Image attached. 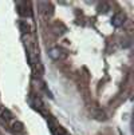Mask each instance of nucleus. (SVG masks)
Here are the masks:
<instances>
[{"instance_id":"7","label":"nucleus","mask_w":134,"mask_h":135,"mask_svg":"<svg viewBox=\"0 0 134 135\" xmlns=\"http://www.w3.org/2000/svg\"><path fill=\"white\" fill-rule=\"evenodd\" d=\"M109 9H110V6H109L107 3L103 2V3H99V4H98V11H99V12H103V13H105V12H107Z\"/></svg>"},{"instance_id":"3","label":"nucleus","mask_w":134,"mask_h":135,"mask_svg":"<svg viewBox=\"0 0 134 135\" xmlns=\"http://www.w3.org/2000/svg\"><path fill=\"white\" fill-rule=\"evenodd\" d=\"M123 16L121 15V13H117V15H114L113 16V19H111V24L114 26V27H121L122 24H123Z\"/></svg>"},{"instance_id":"4","label":"nucleus","mask_w":134,"mask_h":135,"mask_svg":"<svg viewBox=\"0 0 134 135\" xmlns=\"http://www.w3.org/2000/svg\"><path fill=\"white\" fill-rule=\"evenodd\" d=\"M26 4L24 3H17V12L19 15H22V16H27V15H31L30 11H26Z\"/></svg>"},{"instance_id":"1","label":"nucleus","mask_w":134,"mask_h":135,"mask_svg":"<svg viewBox=\"0 0 134 135\" xmlns=\"http://www.w3.org/2000/svg\"><path fill=\"white\" fill-rule=\"evenodd\" d=\"M48 126H50V130H51L52 135H68L61 126H58L55 123V120L51 119V118H48Z\"/></svg>"},{"instance_id":"2","label":"nucleus","mask_w":134,"mask_h":135,"mask_svg":"<svg viewBox=\"0 0 134 135\" xmlns=\"http://www.w3.org/2000/svg\"><path fill=\"white\" fill-rule=\"evenodd\" d=\"M0 120L3 123H8V122L12 120V114L10 112V110H7V108L0 110Z\"/></svg>"},{"instance_id":"8","label":"nucleus","mask_w":134,"mask_h":135,"mask_svg":"<svg viewBox=\"0 0 134 135\" xmlns=\"http://www.w3.org/2000/svg\"><path fill=\"white\" fill-rule=\"evenodd\" d=\"M19 28H20V31L22 32H28V30H30V27H28V24L26 23V22H20V23H19Z\"/></svg>"},{"instance_id":"6","label":"nucleus","mask_w":134,"mask_h":135,"mask_svg":"<svg viewBox=\"0 0 134 135\" xmlns=\"http://www.w3.org/2000/svg\"><path fill=\"white\" fill-rule=\"evenodd\" d=\"M50 56L52 57V59H59L61 50H59V48H52V50L50 51Z\"/></svg>"},{"instance_id":"5","label":"nucleus","mask_w":134,"mask_h":135,"mask_svg":"<svg viewBox=\"0 0 134 135\" xmlns=\"http://www.w3.org/2000/svg\"><path fill=\"white\" fill-rule=\"evenodd\" d=\"M12 130L15 131V132H23V130H24V127H23V123L22 122H13L12 123Z\"/></svg>"}]
</instances>
